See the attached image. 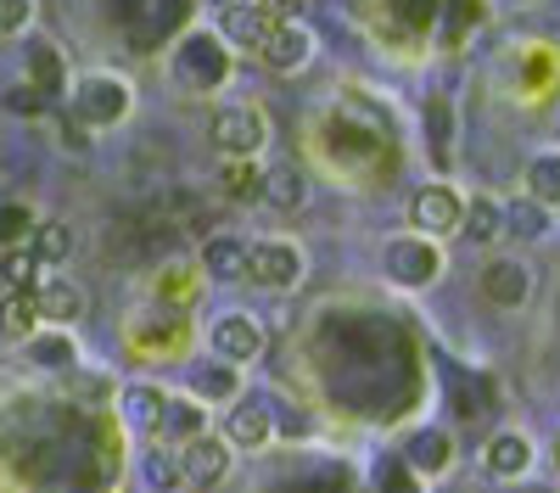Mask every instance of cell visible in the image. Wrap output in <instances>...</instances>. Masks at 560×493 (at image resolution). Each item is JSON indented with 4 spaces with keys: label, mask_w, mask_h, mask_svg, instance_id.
I'll return each instance as SVG.
<instances>
[{
    "label": "cell",
    "mask_w": 560,
    "mask_h": 493,
    "mask_svg": "<svg viewBox=\"0 0 560 493\" xmlns=\"http://www.w3.org/2000/svg\"><path fill=\"white\" fill-rule=\"evenodd\" d=\"M168 73L179 90L191 96H219V90L236 79V51L219 39V28H185L168 51Z\"/></svg>",
    "instance_id": "6da1fadb"
},
{
    "label": "cell",
    "mask_w": 560,
    "mask_h": 493,
    "mask_svg": "<svg viewBox=\"0 0 560 493\" xmlns=\"http://www.w3.org/2000/svg\"><path fill=\"white\" fill-rule=\"evenodd\" d=\"M382 275L398 292H427L448 275V247L438 236H420V231H398L382 242Z\"/></svg>",
    "instance_id": "7a4b0ae2"
},
{
    "label": "cell",
    "mask_w": 560,
    "mask_h": 493,
    "mask_svg": "<svg viewBox=\"0 0 560 493\" xmlns=\"http://www.w3.org/2000/svg\"><path fill=\"white\" fill-rule=\"evenodd\" d=\"M68 113H73L79 124H90V129H118V124H129V113H135V84H129L124 73H84V79L73 84Z\"/></svg>",
    "instance_id": "3957f363"
},
{
    "label": "cell",
    "mask_w": 560,
    "mask_h": 493,
    "mask_svg": "<svg viewBox=\"0 0 560 493\" xmlns=\"http://www.w3.org/2000/svg\"><path fill=\"white\" fill-rule=\"evenodd\" d=\"M308 275V253L298 236H258L247 253V281L258 292H298Z\"/></svg>",
    "instance_id": "277c9868"
},
{
    "label": "cell",
    "mask_w": 560,
    "mask_h": 493,
    "mask_svg": "<svg viewBox=\"0 0 560 493\" xmlns=\"http://www.w3.org/2000/svg\"><path fill=\"white\" fill-rule=\"evenodd\" d=\"M208 141H213L219 157H264V146H269V118H264V107H253V102H230V107L213 113Z\"/></svg>",
    "instance_id": "5b68a950"
},
{
    "label": "cell",
    "mask_w": 560,
    "mask_h": 493,
    "mask_svg": "<svg viewBox=\"0 0 560 493\" xmlns=\"http://www.w3.org/2000/svg\"><path fill=\"white\" fill-rule=\"evenodd\" d=\"M264 348H269V331H264L258 314H247V308L219 314L213 331H208V353H213V359H224V365H236V371L258 365Z\"/></svg>",
    "instance_id": "8992f818"
},
{
    "label": "cell",
    "mask_w": 560,
    "mask_h": 493,
    "mask_svg": "<svg viewBox=\"0 0 560 493\" xmlns=\"http://www.w3.org/2000/svg\"><path fill=\"white\" fill-rule=\"evenodd\" d=\"M477 292L488 297V308L499 314H522L533 303V263L516 258V253H493L477 275Z\"/></svg>",
    "instance_id": "52a82bcc"
},
{
    "label": "cell",
    "mask_w": 560,
    "mask_h": 493,
    "mask_svg": "<svg viewBox=\"0 0 560 493\" xmlns=\"http://www.w3.org/2000/svg\"><path fill=\"white\" fill-rule=\"evenodd\" d=\"M219 432L230 437V448H236V455H264V448L280 437V421H275V410H269V398L247 392V398H236V403L224 410Z\"/></svg>",
    "instance_id": "ba28073f"
},
{
    "label": "cell",
    "mask_w": 560,
    "mask_h": 493,
    "mask_svg": "<svg viewBox=\"0 0 560 493\" xmlns=\"http://www.w3.org/2000/svg\"><path fill=\"white\" fill-rule=\"evenodd\" d=\"M230 466H236V448H230V437L219 426L191 437V443H179V477H185V488L208 493V488H219L230 477Z\"/></svg>",
    "instance_id": "9c48e42d"
},
{
    "label": "cell",
    "mask_w": 560,
    "mask_h": 493,
    "mask_svg": "<svg viewBox=\"0 0 560 493\" xmlns=\"http://www.w3.org/2000/svg\"><path fill=\"white\" fill-rule=\"evenodd\" d=\"M459 219H465V197L448 179H432V186H420L409 197V231H420V236L448 242V236H459Z\"/></svg>",
    "instance_id": "30bf717a"
},
{
    "label": "cell",
    "mask_w": 560,
    "mask_h": 493,
    "mask_svg": "<svg viewBox=\"0 0 560 493\" xmlns=\"http://www.w3.org/2000/svg\"><path fill=\"white\" fill-rule=\"evenodd\" d=\"M314 51H319V39H314V28L298 17V23H275V28H269V39L258 45V62H264L275 79H298V73H308Z\"/></svg>",
    "instance_id": "8fae6325"
},
{
    "label": "cell",
    "mask_w": 560,
    "mask_h": 493,
    "mask_svg": "<svg viewBox=\"0 0 560 493\" xmlns=\"http://www.w3.org/2000/svg\"><path fill=\"white\" fill-rule=\"evenodd\" d=\"M533 466H538V443H533L527 432H516V426H499V432L482 443V471H488L493 482H522Z\"/></svg>",
    "instance_id": "7c38bea8"
},
{
    "label": "cell",
    "mask_w": 560,
    "mask_h": 493,
    "mask_svg": "<svg viewBox=\"0 0 560 493\" xmlns=\"http://www.w3.org/2000/svg\"><path fill=\"white\" fill-rule=\"evenodd\" d=\"M269 28H275V17H269L264 0H224L219 7V39L230 45V51H253L258 57V45L269 39Z\"/></svg>",
    "instance_id": "4fadbf2b"
},
{
    "label": "cell",
    "mask_w": 560,
    "mask_h": 493,
    "mask_svg": "<svg viewBox=\"0 0 560 493\" xmlns=\"http://www.w3.org/2000/svg\"><path fill=\"white\" fill-rule=\"evenodd\" d=\"M34 308H39V320L51 326V331H68V326L84 320L90 297H84V286L68 281V275H45V281L34 286Z\"/></svg>",
    "instance_id": "5bb4252c"
},
{
    "label": "cell",
    "mask_w": 560,
    "mask_h": 493,
    "mask_svg": "<svg viewBox=\"0 0 560 493\" xmlns=\"http://www.w3.org/2000/svg\"><path fill=\"white\" fill-rule=\"evenodd\" d=\"M23 79L39 84L51 102L68 96V57L57 51V39H45V34H23Z\"/></svg>",
    "instance_id": "9a60e30c"
},
{
    "label": "cell",
    "mask_w": 560,
    "mask_h": 493,
    "mask_svg": "<svg viewBox=\"0 0 560 493\" xmlns=\"http://www.w3.org/2000/svg\"><path fill=\"white\" fill-rule=\"evenodd\" d=\"M454 466V437L448 426H415L404 437V471L409 477H443Z\"/></svg>",
    "instance_id": "2e32d148"
},
{
    "label": "cell",
    "mask_w": 560,
    "mask_h": 493,
    "mask_svg": "<svg viewBox=\"0 0 560 493\" xmlns=\"http://www.w3.org/2000/svg\"><path fill=\"white\" fill-rule=\"evenodd\" d=\"M504 236L516 242V247H544V242L555 236V208L533 202L527 191L510 197V202H504Z\"/></svg>",
    "instance_id": "e0dca14e"
},
{
    "label": "cell",
    "mask_w": 560,
    "mask_h": 493,
    "mask_svg": "<svg viewBox=\"0 0 560 493\" xmlns=\"http://www.w3.org/2000/svg\"><path fill=\"white\" fill-rule=\"evenodd\" d=\"M247 253H253V242H242V236H230V231H213L208 242H202V253H197V263H202V275L208 281H247Z\"/></svg>",
    "instance_id": "ac0fdd59"
},
{
    "label": "cell",
    "mask_w": 560,
    "mask_h": 493,
    "mask_svg": "<svg viewBox=\"0 0 560 493\" xmlns=\"http://www.w3.org/2000/svg\"><path fill=\"white\" fill-rule=\"evenodd\" d=\"M185 392H191V398H202L208 403V410H230V403H236L242 398V371L236 365H224V359H202V365L191 371V387H185Z\"/></svg>",
    "instance_id": "d6986e66"
},
{
    "label": "cell",
    "mask_w": 560,
    "mask_h": 493,
    "mask_svg": "<svg viewBox=\"0 0 560 493\" xmlns=\"http://www.w3.org/2000/svg\"><path fill=\"white\" fill-rule=\"evenodd\" d=\"M264 208L275 213H298L308 202V174L298 163H264V191H258Z\"/></svg>",
    "instance_id": "ffe728a7"
},
{
    "label": "cell",
    "mask_w": 560,
    "mask_h": 493,
    "mask_svg": "<svg viewBox=\"0 0 560 493\" xmlns=\"http://www.w3.org/2000/svg\"><path fill=\"white\" fill-rule=\"evenodd\" d=\"M168 443H191V437H202V432H213V410L202 398H191V392H168V403H163V426H158Z\"/></svg>",
    "instance_id": "44dd1931"
},
{
    "label": "cell",
    "mask_w": 560,
    "mask_h": 493,
    "mask_svg": "<svg viewBox=\"0 0 560 493\" xmlns=\"http://www.w3.org/2000/svg\"><path fill=\"white\" fill-rule=\"evenodd\" d=\"M459 236H471V247L504 242V197H493V191H471V197H465Z\"/></svg>",
    "instance_id": "7402d4cb"
},
{
    "label": "cell",
    "mask_w": 560,
    "mask_h": 493,
    "mask_svg": "<svg viewBox=\"0 0 560 493\" xmlns=\"http://www.w3.org/2000/svg\"><path fill=\"white\" fill-rule=\"evenodd\" d=\"M522 191H527L533 202H544V208H560V146L533 152V163H527V174H522Z\"/></svg>",
    "instance_id": "603a6c76"
},
{
    "label": "cell",
    "mask_w": 560,
    "mask_h": 493,
    "mask_svg": "<svg viewBox=\"0 0 560 493\" xmlns=\"http://www.w3.org/2000/svg\"><path fill=\"white\" fill-rule=\"evenodd\" d=\"M219 191L230 202H258V191H264V157H224Z\"/></svg>",
    "instance_id": "cb8c5ba5"
},
{
    "label": "cell",
    "mask_w": 560,
    "mask_h": 493,
    "mask_svg": "<svg viewBox=\"0 0 560 493\" xmlns=\"http://www.w3.org/2000/svg\"><path fill=\"white\" fill-rule=\"evenodd\" d=\"M23 353L34 359L39 371H73V365H79V342H73L68 331H51V326H45L39 337H28Z\"/></svg>",
    "instance_id": "d4e9b609"
},
{
    "label": "cell",
    "mask_w": 560,
    "mask_h": 493,
    "mask_svg": "<svg viewBox=\"0 0 560 493\" xmlns=\"http://www.w3.org/2000/svg\"><path fill=\"white\" fill-rule=\"evenodd\" d=\"M39 331H45V320H39V308H34V292H7V297H0V337L28 342Z\"/></svg>",
    "instance_id": "484cf974"
},
{
    "label": "cell",
    "mask_w": 560,
    "mask_h": 493,
    "mask_svg": "<svg viewBox=\"0 0 560 493\" xmlns=\"http://www.w3.org/2000/svg\"><path fill=\"white\" fill-rule=\"evenodd\" d=\"M152 286H158V303H168V308H191L197 292H202V263H168Z\"/></svg>",
    "instance_id": "4316f807"
},
{
    "label": "cell",
    "mask_w": 560,
    "mask_h": 493,
    "mask_svg": "<svg viewBox=\"0 0 560 493\" xmlns=\"http://www.w3.org/2000/svg\"><path fill=\"white\" fill-rule=\"evenodd\" d=\"M28 253L45 263V269H62L73 258V231H68V219H39V231L28 236Z\"/></svg>",
    "instance_id": "83f0119b"
},
{
    "label": "cell",
    "mask_w": 560,
    "mask_h": 493,
    "mask_svg": "<svg viewBox=\"0 0 560 493\" xmlns=\"http://www.w3.org/2000/svg\"><path fill=\"white\" fill-rule=\"evenodd\" d=\"M118 403H124V415H129L135 426H163V403H168V387H158V382H129Z\"/></svg>",
    "instance_id": "f1b7e54d"
},
{
    "label": "cell",
    "mask_w": 560,
    "mask_h": 493,
    "mask_svg": "<svg viewBox=\"0 0 560 493\" xmlns=\"http://www.w3.org/2000/svg\"><path fill=\"white\" fill-rule=\"evenodd\" d=\"M45 275H51V269H45L28 247H7V253H0V281H7V292H34Z\"/></svg>",
    "instance_id": "f546056e"
},
{
    "label": "cell",
    "mask_w": 560,
    "mask_h": 493,
    "mask_svg": "<svg viewBox=\"0 0 560 493\" xmlns=\"http://www.w3.org/2000/svg\"><path fill=\"white\" fill-rule=\"evenodd\" d=\"M34 231H39V219L28 202H0V247H28Z\"/></svg>",
    "instance_id": "4dcf8cb0"
},
{
    "label": "cell",
    "mask_w": 560,
    "mask_h": 493,
    "mask_svg": "<svg viewBox=\"0 0 560 493\" xmlns=\"http://www.w3.org/2000/svg\"><path fill=\"white\" fill-rule=\"evenodd\" d=\"M140 477H147L152 493H174V488H185V477H179V455H168V448H152V455L140 460Z\"/></svg>",
    "instance_id": "1f68e13d"
},
{
    "label": "cell",
    "mask_w": 560,
    "mask_h": 493,
    "mask_svg": "<svg viewBox=\"0 0 560 493\" xmlns=\"http://www.w3.org/2000/svg\"><path fill=\"white\" fill-rule=\"evenodd\" d=\"M57 107H62V102H51V96H45L39 84H28V79L7 90V113H18V118H51Z\"/></svg>",
    "instance_id": "d6a6232c"
},
{
    "label": "cell",
    "mask_w": 560,
    "mask_h": 493,
    "mask_svg": "<svg viewBox=\"0 0 560 493\" xmlns=\"http://www.w3.org/2000/svg\"><path fill=\"white\" fill-rule=\"evenodd\" d=\"M427 124L438 134V168H448L454 163V113H448V96H432L427 102Z\"/></svg>",
    "instance_id": "836d02e7"
},
{
    "label": "cell",
    "mask_w": 560,
    "mask_h": 493,
    "mask_svg": "<svg viewBox=\"0 0 560 493\" xmlns=\"http://www.w3.org/2000/svg\"><path fill=\"white\" fill-rule=\"evenodd\" d=\"M34 34V0H0V39Z\"/></svg>",
    "instance_id": "e575fe53"
},
{
    "label": "cell",
    "mask_w": 560,
    "mask_h": 493,
    "mask_svg": "<svg viewBox=\"0 0 560 493\" xmlns=\"http://www.w3.org/2000/svg\"><path fill=\"white\" fill-rule=\"evenodd\" d=\"M90 134H96V129L79 124L73 113H62V146H68V152H79V157H84V152H90Z\"/></svg>",
    "instance_id": "d590c367"
},
{
    "label": "cell",
    "mask_w": 560,
    "mask_h": 493,
    "mask_svg": "<svg viewBox=\"0 0 560 493\" xmlns=\"http://www.w3.org/2000/svg\"><path fill=\"white\" fill-rule=\"evenodd\" d=\"M510 7H544V0H510Z\"/></svg>",
    "instance_id": "8d00e7d4"
}]
</instances>
